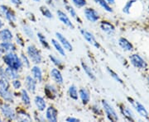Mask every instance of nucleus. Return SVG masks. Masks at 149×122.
I'll use <instances>...</instances> for the list:
<instances>
[{"mask_svg": "<svg viewBox=\"0 0 149 122\" xmlns=\"http://www.w3.org/2000/svg\"><path fill=\"white\" fill-rule=\"evenodd\" d=\"M3 60L8 67L16 69V70L20 69L22 66L21 59L13 52H9L5 54V56L3 57Z\"/></svg>", "mask_w": 149, "mask_h": 122, "instance_id": "nucleus-1", "label": "nucleus"}, {"mask_svg": "<svg viewBox=\"0 0 149 122\" xmlns=\"http://www.w3.org/2000/svg\"><path fill=\"white\" fill-rule=\"evenodd\" d=\"M9 84L7 80V78H1L0 79V95L5 99L6 101H13V93L11 92L9 89Z\"/></svg>", "mask_w": 149, "mask_h": 122, "instance_id": "nucleus-2", "label": "nucleus"}, {"mask_svg": "<svg viewBox=\"0 0 149 122\" xmlns=\"http://www.w3.org/2000/svg\"><path fill=\"white\" fill-rule=\"evenodd\" d=\"M27 52L28 54V58L31 59V61L33 64H37L42 62V55L35 45H29L27 49Z\"/></svg>", "mask_w": 149, "mask_h": 122, "instance_id": "nucleus-3", "label": "nucleus"}, {"mask_svg": "<svg viewBox=\"0 0 149 122\" xmlns=\"http://www.w3.org/2000/svg\"><path fill=\"white\" fill-rule=\"evenodd\" d=\"M102 105H103V107H104V109L105 111V113H106L108 118L111 121H118V116L116 112L114 111L113 107L108 101H105V100H103L102 101Z\"/></svg>", "mask_w": 149, "mask_h": 122, "instance_id": "nucleus-4", "label": "nucleus"}, {"mask_svg": "<svg viewBox=\"0 0 149 122\" xmlns=\"http://www.w3.org/2000/svg\"><path fill=\"white\" fill-rule=\"evenodd\" d=\"M128 99L129 102H130V104L133 106V108H135V110L138 112V113L141 116L144 117L146 119H148V112L146 110V108L139 101H136V100H134L133 98H130V97H128Z\"/></svg>", "mask_w": 149, "mask_h": 122, "instance_id": "nucleus-5", "label": "nucleus"}, {"mask_svg": "<svg viewBox=\"0 0 149 122\" xmlns=\"http://www.w3.org/2000/svg\"><path fill=\"white\" fill-rule=\"evenodd\" d=\"M130 62L134 67L139 69H145L147 67V64L144 61V59L139 54H132L130 57Z\"/></svg>", "mask_w": 149, "mask_h": 122, "instance_id": "nucleus-6", "label": "nucleus"}, {"mask_svg": "<svg viewBox=\"0 0 149 122\" xmlns=\"http://www.w3.org/2000/svg\"><path fill=\"white\" fill-rule=\"evenodd\" d=\"M80 33H81V35L83 36V37L85 38V41L89 43V44H91V45L95 46V47L97 48V49H99V48L100 47V44L97 42V41L95 40V38L93 36L92 33H91L90 32H88V31H86L85 29H81V30H80Z\"/></svg>", "mask_w": 149, "mask_h": 122, "instance_id": "nucleus-7", "label": "nucleus"}, {"mask_svg": "<svg viewBox=\"0 0 149 122\" xmlns=\"http://www.w3.org/2000/svg\"><path fill=\"white\" fill-rule=\"evenodd\" d=\"M84 13H85L86 19L88 21H91V22H96L100 18L99 13L93 8H85V11H84Z\"/></svg>", "mask_w": 149, "mask_h": 122, "instance_id": "nucleus-8", "label": "nucleus"}, {"mask_svg": "<svg viewBox=\"0 0 149 122\" xmlns=\"http://www.w3.org/2000/svg\"><path fill=\"white\" fill-rule=\"evenodd\" d=\"M56 37L57 38V41L61 44V45L63 46V48L65 50H68V51H71L72 50V49H73L72 45L70 43V41L66 38L65 37V36H63L60 32H56Z\"/></svg>", "mask_w": 149, "mask_h": 122, "instance_id": "nucleus-9", "label": "nucleus"}, {"mask_svg": "<svg viewBox=\"0 0 149 122\" xmlns=\"http://www.w3.org/2000/svg\"><path fill=\"white\" fill-rule=\"evenodd\" d=\"M2 113L3 114V116L10 120H15L16 119V114L15 112L13 111V109L8 104H4L1 107Z\"/></svg>", "mask_w": 149, "mask_h": 122, "instance_id": "nucleus-10", "label": "nucleus"}, {"mask_svg": "<svg viewBox=\"0 0 149 122\" xmlns=\"http://www.w3.org/2000/svg\"><path fill=\"white\" fill-rule=\"evenodd\" d=\"M56 14H57L59 20L61 21L64 25H65L66 27H69L70 29H74V25H73V23L71 22V21L70 20V18L68 17V16L64 12L58 10L56 12Z\"/></svg>", "mask_w": 149, "mask_h": 122, "instance_id": "nucleus-11", "label": "nucleus"}, {"mask_svg": "<svg viewBox=\"0 0 149 122\" xmlns=\"http://www.w3.org/2000/svg\"><path fill=\"white\" fill-rule=\"evenodd\" d=\"M25 85H26L27 90L32 93H34L37 90V80L32 76H27L26 77Z\"/></svg>", "mask_w": 149, "mask_h": 122, "instance_id": "nucleus-12", "label": "nucleus"}, {"mask_svg": "<svg viewBox=\"0 0 149 122\" xmlns=\"http://www.w3.org/2000/svg\"><path fill=\"white\" fill-rule=\"evenodd\" d=\"M46 117L49 121H57V110L53 106H49L46 111Z\"/></svg>", "mask_w": 149, "mask_h": 122, "instance_id": "nucleus-13", "label": "nucleus"}, {"mask_svg": "<svg viewBox=\"0 0 149 122\" xmlns=\"http://www.w3.org/2000/svg\"><path fill=\"white\" fill-rule=\"evenodd\" d=\"M0 10L2 11L4 17H6V19H8V20L9 21H11V22H13V21H15L17 20L16 16L14 15V13H13L11 10H9L7 7H5V6H0Z\"/></svg>", "mask_w": 149, "mask_h": 122, "instance_id": "nucleus-14", "label": "nucleus"}, {"mask_svg": "<svg viewBox=\"0 0 149 122\" xmlns=\"http://www.w3.org/2000/svg\"><path fill=\"white\" fill-rule=\"evenodd\" d=\"M100 29L109 36H111L115 32V27L108 21H102L100 23Z\"/></svg>", "mask_w": 149, "mask_h": 122, "instance_id": "nucleus-15", "label": "nucleus"}, {"mask_svg": "<svg viewBox=\"0 0 149 122\" xmlns=\"http://www.w3.org/2000/svg\"><path fill=\"white\" fill-rule=\"evenodd\" d=\"M45 93L50 99H54L57 96V89L53 85L47 84L45 88Z\"/></svg>", "mask_w": 149, "mask_h": 122, "instance_id": "nucleus-16", "label": "nucleus"}, {"mask_svg": "<svg viewBox=\"0 0 149 122\" xmlns=\"http://www.w3.org/2000/svg\"><path fill=\"white\" fill-rule=\"evenodd\" d=\"M34 102H35V105L37 106L38 111L43 112V111H45V109H47V103H46L45 99L43 98L42 96H35Z\"/></svg>", "mask_w": 149, "mask_h": 122, "instance_id": "nucleus-17", "label": "nucleus"}, {"mask_svg": "<svg viewBox=\"0 0 149 122\" xmlns=\"http://www.w3.org/2000/svg\"><path fill=\"white\" fill-rule=\"evenodd\" d=\"M51 77L52 79L58 84L63 83V77L61 75V73L57 69H52L51 71Z\"/></svg>", "mask_w": 149, "mask_h": 122, "instance_id": "nucleus-18", "label": "nucleus"}, {"mask_svg": "<svg viewBox=\"0 0 149 122\" xmlns=\"http://www.w3.org/2000/svg\"><path fill=\"white\" fill-rule=\"evenodd\" d=\"M16 48L14 45L10 41H3L0 44V50L2 52H13L15 51Z\"/></svg>", "mask_w": 149, "mask_h": 122, "instance_id": "nucleus-19", "label": "nucleus"}, {"mask_svg": "<svg viewBox=\"0 0 149 122\" xmlns=\"http://www.w3.org/2000/svg\"><path fill=\"white\" fill-rule=\"evenodd\" d=\"M118 45H120V47L122 48L123 50H126V51H132L133 50V45L129 42L127 39H125V38H119V40H118Z\"/></svg>", "mask_w": 149, "mask_h": 122, "instance_id": "nucleus-20", "label": "nucleus"}, {"mask_svg": "<svg viewBox=\"0 0 149 122\" xmlns=\"http://www.w3.org/2000/svg\"><path fill=\"white\" fill-rule=\"evenodd\" d=\"M79 96L83 104L86 105L87 103H89V101L91 100V96H90V92H88V90H86L85 88H81L79 91Z\"/></svg>", "mask_w": 149, "mask_h": 122, "instance_id": "nucleus-21", "label": "nucleus"}, {"mask_svg": "<svg viewBox=\"0 0 149 122\" xmlns=\"http://www.w3.org/2000/svg\"><path fill=\"white\" fill-rule=\"evenodd\" d=\"M13 39V34L8 29H3L0 31V40L3 41H11Z\"/></svg>", "mask_w": 149, "mask_h": 122, "instance_id": "nucleus-22", "label": "nucleus"}, {"mask_svg": "<svg viewBox=\"0 0 149 122\" xmlns=\"http://www.w3.org/2000/svg\"><path fill=\"white\" fill-rule=\"evenodd\" d=\"M32 74L33 78L37 80V82L42 81V72L38 66H33L32 68Z\"/></svg>", "mask_w": 149, "mask_h": 122, "instance_id": "nucleus-23", "label": "nucleus"}, {"mask_svg": "<svg viewBox=\"0 0 149 122\" xmlns=\"http://www.w3.org/2000/svg\"><path fill=\"white\" fill-rule=\"evenodd\" d=\"M5 74L6 77L10 79H17L19 76L17 74V70L10 67H8L7 69H5Z\"/></svg>", "mask_w": 149, "mask_h": 122, "instance_id": "nucleus-24", "label": "nucleus"}, {"mask_svg": "<svg viewBox=\"0 0 149 122\" xmlns=\"http://www.w3.org/2000/svg\"><path fill=\"white\" fill-rule=\"evenodd\" d=\"M52 44L53 45V46L55 47V49L56 50V51L58 52L61 56H65V50L63 46L61 45V44L58 41L55 40V39H52Z\"/></svg>", "mask_w": 149, "mask_h": 122, "instance_id": "nucleus-25", "label": "nucleus"}, {"mask_svg": "<svg viewBox=\"0 0 149 122\" xmlns=\"http://www.w3.org/2000/svg\"><path fill=\"white\" fill-rule=\"evenodd\" d=\"M16 118L20 121H32L31 116L27 113L22 111H20L17 113V115H16Z\"/></svg>", "mask_w": 149, "mask_h": 122, "instance_id": "nucleus-26", "label": "nucleus"}, {"mask_svg": "<svg viewBox=\"0 0 149 122\" xmlns=\"http://www.w3.org/2000/svg\"><path fill=\"white\" fill-rule=\"evenodd\" d=\"M81 65H82L83 70L85 71V73L86 74V75H87L91 79H95V75L94 74V73H93V71H92L91 68H90V66H88V65L85 64V63H84V62L81 63Z\"/></svg>", "mask_w": 149, "mask_h": 122, "instance_id": "nucleus-27", "label": "nucleus"}, {"mask_svg": "<svg viewBox=\"0 0 149 122\" xmlns=\"http://www.w3.org/2000/svg\"><path fill=\"white\" fill-rule=\"evenodd\" d=\"M21 98L22 101L24 103L25 106H29L31 104V99H30V96L28 95L27 90H25V89H22V90Z\"/></svg>", "mask_w": 149, "mask_h": 122, "instance_id": "nucleus-28", "label": "nucleus"}, {"mask_svg": "<svg viewBox=\"0 0 149 122\" xmlns=\"http://www.w3.org/2000/svg\"><path fill=\"white\" fill-rule=\"evenodd\" d=\"M121 112H122L123 115L126 117L128 120L131 121H134V117H133V112H131L128 107H125V106H124V107H122V108H121Z\"/></svg>", "mask_w": 149, "mask_h": 122, "instance_id": "nucleus-29", "label": "nucleus"}, {"mask_svg": "<svg viewBox=\"0 0 149 122\" xmlns=\"http://www.w3.org/2000/svg\"><path fill=\"white\" fill-rule=\"evenodd\" d=\"M37 38H38V41L42 44V45L43 47H45L46 49L49 50L50 49V45H49V43H48L47 40L45 37V36L43 34H42V33H40V32L37 33Z\"/></svg>", "mask_w": 149, "mask_h": 122, "instance_id": "nucleus-30", "label": "nucleus"}, {"mask_svg": "<svg viewBox=\"0 0 149 122\" xmlns=\"http://www.w3.org/2000/svg\"><path fill=\"white\" fill-rule=\"evenodd\" d=\"M95 2L97 4H99V5L103 9H104L106 12H113L110 6L108 4V3L105 0H95Z\"/></svg>", "mask_w": 149, "mask_h": 122, "instance_id": "nucleus-31", "label": "nucleus"}, {"mask_svg": "<svg viewBox=\"0 0 149 122\" xmlns=\"http://www.w3.org/2000/svg\"><path fill=\"white\" fill-rule=\"evenodd\" d=\"M68 92H69L70 96L74 99V100H78V91H77V88L74 86V85H71L69 88V90H68Z\"/></svg>", "mask_w": 149, "mask_h": 122, "instance_id": "nucleus-32", "label": "nucleus"}, {"mask_svg": "<svg viewBox=\"0 0 149 122\" xmlns=\"http://www.w3.org/2000/svg\"><path fill=\"white\" fill-rule=\"evenodd\" d=\"M40 9H41V12L42 13V15L45 17H47L48 19L53 18V14L52 13V12L50 11V9L48 8L47 7H46V6H42Z\"/></svg>", "mask_w": 149, "mask_h": 122, "instance_id": "nucleus-33", "label": "nucleus"}, {"mask_svg": "<svg viewBox=\"0 0 149 122\" xmlns=\"http://www.w3.org/2000/svg\"><path fill=\"white\" fill-rule=\"evenodd\" d=\"M65 8H66V10L68 11V12H69L70 16L72 17H74V19H76V20H79V18L77 17L76 12H75V10L74 9V8L71 7L70 4H68L66 2H65Z\"/></svg>", "mask_w": 149, "mask_h": 122, "instance_id": "nucleus-34", "label": "nucleus"}, {"mask_svg": "<svg viewBox=\"0 0 149 122\" xmlns=\"http://www.w3.org/2000/svg\"><path fill=\"white\" fill-rule=\"evenodd\" d=\"M135 2H137V1H136V0H130V1H128V3L125 4V6L123 7V12L124 13H126V14H129L130 9H131L132 6L133 5V3H134Z\"/></svg>", "mask_w": 149, "mask_h": 122, "instance_id": "nucleus-35", "label": "nucleus"}, {"mask_svg": "<svg viewBox=\"0 0 149 122\" xmlns=\"http://www.w3.org/2000/svg\"><path fill=\"white\" fill-rule=\"evenodd\" d=\"M22 30H23L24 33L26 34V36H27L29 38H32H32L34 37V33L32 32V28L29 27V26H27V25H23Z\"/></svg>", "mask_w": 149, "mask_h": 122, "instance_id": "nucleus-36", "label": "nucleus"}, {"mask_svg": "<svg viewBox=\"0 0 149 122\" xmlns=\"http://www.w3.org/2000/svg\"><path fill=\"white\" fill-rule=\"evenodd\" d=\"M107 70H108V72H109V74H110V76H111L112 78L114 80H116L117 82H118L119 83H123V80L119 78V76L116 74V73H114L113 70H111V69H109V68H108L107 69Z\"/></svg>", "mask_w": 149, "mask_h": 122, "instance_id": "nucleus-37", "label": "nucleus"}, {"mask_svg": "<svg viewBox=\"0 0 149 122\" xmlns=\"http://www.w3.org/2000/svg\"><path fill=\"white\" fill-rule=\"evenodd\" d=\"M73 3L78 8H81L86 5V0H72Z\"/></svg>", "mask_w": 149, "mask_h": 122, "instance_id": "nucleus-38", "label": "nucleus"}, {"mask_svg": "<svg viewBox=\"0 0 149 122\" xmlns=\"http://www.w3.org/2000/svg\"><path fill=\"white\" fill-rule=\"evenodd\" d=\"M49 59H51V61H52L54 64H56V65H57V66L61 65V61L56 56H55L53 54H50V55H49Z\"/></svg>", "mask_w": 149, "mask_h": 122, "instance_id": "nucleus-39", "label": "nucleus"}, {"mask_svg": "<svg viewBox=\"0 0 149 122\" xmlns=\"http://www.w3.org/2000/svg\"><path fill=\"white\" fill-rule=\"evenodd\" d=\"M21 60L22 62V64H24L26 67L28 68V67L30 66V62H29V60H28V58H27V56H25L24 54H22Z\"/></svg>", "mask_w": 149, "mask_h": 122, "instance_id": "nucleus-40", "label": "nucleus"}, {"mask_svg": "<svg viewBox=\"0 0 149 122\" xmlns=\"http://www.w3.org/2000/svg\"><path fill=\"white\" fill-rule=\"evenodd\" d=\"M13 88L15 89H19L21 88V83H20V81L17 79H13Z\"/></svg>", "mask_w": 149, "mask_h": 122, "instance_id": "nucleus-41", "label": "nucleus"}, {"mask_svg": "<svg viewBox=\"0 0 149 122\" xmlns=\"http://www.w3.org/2000/svg\"><path fill=\"white\" fill-rule=\"evenodd\" d=\"M67 122H78L80 121H79V119H77V118H74V117H71L70 116L68 118H66V120H65Z\"/></svg>", "mask_w": 149, "mask_h": 122, "instance_id": "nucleus-42", "label": "nucleus"}, {"mask_svg": "<svg viewBox=\"0 0 149 122\" xmlns=\"http://www.w3.org/2000/svg\"><path fill=\"white\" fill-rule=\"evenodd\" d=\"M27 14V17L31 20V21H36V19H35V17H34V14L33 13H32V12H27L26 13Z\"/></svg>", "mask_w": 149, "mask_h": 122, "instance_id": "nucleus-43", "label": "nucleus"}, {"mask_svg": "<svg viewBox=\"0 0 149 122\" xmlns=\"http://www.w3.org/2000/svg\"><path fill=\"white\" fill-rule=\"evenodd\" d=\"M12 3H13L14 5L19 6L22 4V0H10Z\"/></svg>", "mask_w": 149, "mask_h": 122, "instance_id": "nucleus-44", "label": "nucleus"}, {"mask_svg": "<svg viewBox=\"0 0 149 122\" xmlns=\"http://www.w3.org/2000/svg\"><path fill=\"white\" fill-rule=\"evenodd\" d=\"M17 44H19L20 45H22V46L23 45V43H22V40L20 37H17Z\"/></svg>", "mask_w": 149, "mask_h": 122, "instance_id": "nucleus-45", "label": "nucleus"}, {"mask_svg": "<svg viewBox=\"0 0 149 122\" xmlns=\"http://www.w3.org/2000/svg\"><path fill=\"white\" fill-rule=\"evenodd\" d=\"M47 3V4H49V5H52L53 3H52V0H45Z\"/></svg>", "mask_w": 149, "mask_h": 122, "instance_id": "nucleus-46", "label": "nucleus"}, {"mask_svg": "<svg viewBox=\"0 0 149 122\" xmlns=\"http://www.w3.org/2000/svg\"><path fill=\"white\" fill-rule=\"evenodd\" d=\"M108 3H114V2H115V0H105Z\"/></svg>", "mask_w": 149, "mask_h": 122, "instance_id": "nucleus-47", "label": "nucleus"}, {"mask_svg": "<svg viewBox=\"0 0 149 122\" xmlns=\"http://www.w3.org/2000/svg\"><path fill=\"white\" fill-rule=\"evenodd\" d=\"M32 1H34V2H37V3H38V2H40L41 0H32Z\"/></svg>", "mask_w": 149, "mask_h": 122, "instance_id": "nucleus-48", "label": "nucleus"}, {"mask_svg": "<svg viewBox=\"0 0 149 122\" xmlns=\"http://www.w3.org/2000/svg\"><path fill=\"white\" fill-rule=\"evenodd\" d=\"M148 85H149V77L148 78Z\"/></svg>", "mask_w": 149, "mask_h": 122, "instance_id": "nucleus-49", "label": "nucleus"}, {"mask_svg": "<svg viewBox=\"0 0 149 122\" xmlns=\"http://www.w3.org/2000/svg\"><path fill=\"white\" fill-rule=\"evenodd\" d=\"M0 121H1V119H0Z\"/></svg>", "mask_w": 149, "mask_h": 122, "instance_id": "nucleus-50", "label": "nucleus"}]
</instances>
